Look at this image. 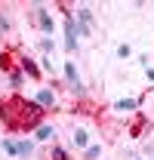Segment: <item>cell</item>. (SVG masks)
<instances>
[{"label":"cell","instance_id":"cell-4","mask_svg":"<svg viewBox=\"0 0 154 160\" xmlns=\"http://www.w3.org/2000/svg\"><path fill=\"white\" fill-rule=\"evenodd\" d=\"M37 22H40V28H43L46 34H53V16H49L43 6H37Z\"/></svg>","mask_w":154,"mask_h":160},{"label":"cell","instance_id":"cell-12","mask_svg":"<svg viewBox=\"0 0 154 160\" xmlns=\"http://www.w3.org/2000/svg\"><path fill=\"white\" fill-rule=\"evenodd\" d=\"M74 145H77V148L86 145V132H83V129H77V132H74Z\"/></svg>","mask_w":154,"mask_h":160},{"label":"cell","instance_id":"cell-1","mask_svg":"<svg viewBox=\"0 0 154 160\" xmlns=\"http://www.w3.org/2000/svg\"><path fill=\"white\" fill-rule=\"evenodd\" d=\"M40 108L37 102H25V99H9L0 111V120L9 126V129H31L40 123Z\"/></svg>","mask_w":154,"mask_h":160},{"label":"cell","instance_id":"cell-16","mask_svg":"<svg viewBox=\"0 0 154 160\" xmlns=\"http://www.w3.org/2000/svg\"><path fill=\"white\" fill-rule=\"evenodd\" d=\"M53 160H68V157H65V151H62V148H53Z\"/></svg>","mask_w":154,"mask_h":160},{"label":"cell","instance_id":"cell-6","mask_svg":"<svg viewBox=\"0 0 154 160\" xmlns=\"http://www.w3.org/2000/svg\"><path fill=\"white\" fill-rule=\"evenodd\" d=\"M77 19H80V25H83V28H90V25H93V12H90L86 6H80V9H77Z\"/></svg>","mask_w":154,"mask_h":160},{"label":"cell","instance_id":"cell-10","mask_svg":"<svg viewBox=\"0 0 154 160\" xmlns=\"http://www.w3.org/2000/svg\"><path fill=\"white\" fill-rule=\"evenodd\" d=\"M53 136H56V129H53V126H40V129H37V139H40V142H49Z\"/></svg>","mask_w":154,"mask_h":160},{"label":"cell","instance_id":"cell-2","mask_svg":"<svg viewBox=\"0 0 154 160\" xmlns=\"http://www.w3.org/2000/svg\"><path fill=\"white\" fill-rule=\"evenodd\" d=\"M65 49H68V52L77 49V25H74V16H71V12L65 16Z\"/></svg>","mask_w":154,"mask_h":160},{"label":"cell","instance_id":"cell-5","mask_svg":"<svg viewBox=\"0 0 154 160\" xmlns=\"http://www.w3.org/2000/svg\"><path fill=\"white\" fill-rule=\"evenodd\" d=\"M53 102H56V96H53L49 89H40V92H37V105H40V108H49Z\"/></svg>","mask_w":154,"mask_h":160},{"label":"cell","instance_id":"cell-14","mask_svg":"<svg viewBox=\"0 0 154 160\" xmlns=\"http://www.w3.org/2000/svg\"><path fill=\"white\" fill-rule=\"evenodd\" d=\"M130 52H133V49H130L126 43H123V46H117V56H120V59H130Z\"/></svg>","mask_w":154,"mask_h":160},{"label":"cell","instance_id":"cell-3","mask_svg":"<svg viewBox=\"0 0 154 160\" xmlns=\"http://www.w3.org/2000/svg\"><path fill=\"white\" fill-rule=\"evenodd\" d=\"M65 77H68V83H71V89H74L77 96H83V83H80V77H77L74 62H65Z\"/></svg>","mask_w":154,"mask_h":160},{"label":"cell","instance_id":"cell-17","mask_svg":"<svg viewBox=\"0 0 154 160\" xmlns=\"http://www.w3.org/2000/svg\"><path fill=\"white\" fill-rule=\"evenodd\" d=\"M145 74H148V80L154 83V68H145Z\"/></svg>","mask_w":154,"mask_h":160},{"label":"cell","instance_id":"cell-8","mask_svg":"<svg viewBox=\"0 0 154 160\" xmlns=\"http://www.w3.org/2000/svg\"><path fill=\"white\" fill-rule=\"evenodd\" d=\"M114 108L117 111H133V108H139V102L136 99H120V102H114Z\"/></svg>","mask_w":154,"mask_h":160},{"label":"cell","instance_id":"cell-7","mask_svg":"<svg viewBox=\"0 0 154 160\" xmlns=\"http://www.w3.org/2000/svg\"><path fill=\"white\" fill-rule=\"evenodd\" d=\"M31 151H34V145H31L28 139H25V142H16V154H19V157H28Z\"/></svg>","mask_w":154,"mask_h":160},{"label":"cell","instance_id":"cell-9","mask_svg":"<svg viewBox=\"0 0 154 160\" xmlns=\"http://www.w3.org/2000/svg\"><path fill=\"white\" fill-rule=\"evenodd\" d=\"M22 68H25V71H28L31 77H40V68H37V65H34L31 59H22Z\"/></svg>","mask_w":154,"mask_h":160},{"label":"cell","instance_id":"cell-15","mask_svg":"<svg viewBox=\"0 0 154 160\" xmlns=\"http://www.w3.org/2000/svg\"><path fill=\"white\" fill-rule=\"evenodd\" d=\"M9 80H13V86H22V83H25V77H22L19 71H16V74H13V77H9Z\"/></svg>","mask_w":154,"mask_h":160},{"label":"cell","instance_id":"cell-11","mask_svg":"<svg viewBox=\"0 0 154 160\" xmlns=\"http://www.w3.org/2000/svg\"><path fill=\"white\" fill-rule=\"evenodd\" d=\"M99 154H102V145H90L86 148V160H96Z\"/></svg>","mask_w":154,"mask_h":160},{"label":"cell","instance_id":"cell-13","mask_svg":"<svg viewBox=\"0 0 154 160\" xmlns=\"http://www.w3.org/2000/svg\"><path fill=\"white\" fill-rule=\"evenodd\" d=\"M3 151H6V154H16V142H13V139H3Z\"/></svg>","mask_w":154,"mask_h":160}]
</instances>
